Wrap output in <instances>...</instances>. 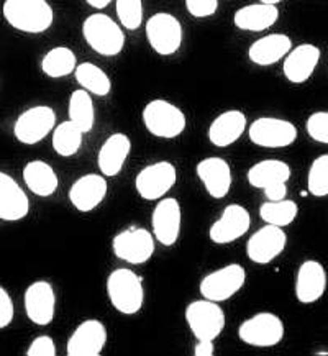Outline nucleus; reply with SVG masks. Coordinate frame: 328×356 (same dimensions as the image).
<instances>
[{
	"mask_svg": "<svg viewBox=\"0 0 328 356\" xmlns=\"http://www.w3.org/2000/svg\"><path fill=\"white\" fill-rule=\"evenodd\" d=\"M2 13L12 29L30 35L44 33L54 22L53 7L48 0H6Z\"/></svg>",
	"mask_w": 328,
	"mask_h": 356,
	"instance_id": "nucleus-1",
	"label": "nucleus"
},
{
	"mask_svg": "<svg viewBox=\"0 0 328 356\" xmlns=\"http://www.w3.org/2000/svg\"><path fill=\"white\" fill-rule=\"evenodd\" d=\"M107 296L113 309L123 316H135L145 304L143 281L131 269L118 268L107 277Z\"/></svg>",
	"mask_w": 328,
	"mask_h": 356,
	"instance_id": "nucleus-2",
	"label": "nucleus"
},
{
	"mask_svg": "<svg viewBox=\"0 0 328 356\" xmlns=\"http://www.w3.org/2000/svg\"><path fill=\"white\" fill-rule=\"evenodd\" d=\"M85 43L102 56L113 58L125 48V33L122 26L106 13H92L82 24Z\"/></svg>",
	"mask_w": 328,
	"mask_h": 356,
	"instance_id": "nucleus-3",
	"label": "nucleus"
},
{
	"mask_svg": "<svg viewBox=\"0 0 328 356\" xmlns=\"http://www.w3.org/2000/svg\"><path fill=\"white\" fill-rule=\"evenodd\" d=\"M141 118L149 134L163 140L177 138L184 134L188 127L184 112L164 99H154L148 102L143 108Z\"/></svg>",
	"mask_w": 328,
	"mask_h": 356,
	"instance_id": "nucleus-4",
	"label": "nucleus"
},
{
	"mask_svg": "<svg viewBox=\"0 0 328 356\" xmlns=\"http://www.w3.org/2000/svg\"><path fill=\"white\" fill-rule=\"evenodd\" d=\"M186 322L199 340H215L225 328V312L213 300H194L186 307Z\"/></svg>",
	"mask_w": 328,
	"mask_h": 356,
	"instance_id": "nucleus-5",
	"label": "nucleus"
},
{
	"mask_svg": "<svg viewBox=\"0 0 328 356\" xmlns=\"http://www.w3.org/2000/svg\"><path fill=\"white\" fill-rule=\"evenodd\" d=\"M284 322L272 312H259L246 318L238 328V337L243 343L256 348H271L284 339Z\"/></svg>",
	"mask_w": 328,
	"mask_h": 356,
	"instance_id": "nucleus-6",
	"label": "nucleus"
},
{
	"mask_svg": "<svg viewBox=\"0 0 328 356\" xmlns=\"http://www.w3.org/2000/svg\"><path fill=\"white\" fill-rule=\"evenodd\" d=\"M245 281V268L238 263H231L205 275L200 281L199 291L204 299L213 300V302H225L241 291Z\"/></svg>",
	"mask_w": 328,
	"mask_h": 356,
	"instance_id": "nucleus-7",
	"label": "nucleus"
},
{
	"mask_svg": "<svg viewBox=\"0 0 328 356\" xmlns=\"http://www.w3.org/2000/svg\"><path fill=\"white\" fill-rule=\"evenodd\" d=\"M56 127V113L48 106H35L22 112L13 125V135L22 145L33 146L43 141Z\"/></svg>",
	"mask_w": 328,
	"mask_h": 356,
	"instance_id": "nucleus-8",
	"label": "nucleus"
},
{
	"mask_svg": "<svg viewBox=\"0 0 328 356\" xmlns=\"http://www.w3.org/2000/svg\"><path fill=\"white\" fill-rule=\"evenodd\" d=\"M113 254L130 264H145L154 254V235L147 228L130 227L112 240Z\"/></svg>",
	"mask_w": 328,
	"mask_h": 356,
	"instance_id": "nucleus-9",
	"label": "nucleus"
},
{
	"mask_svg": "<svg viewBox=\"0 0 328 356\" xmlns=\"http://www.w3.org/2000/svg\"><path fill=\"white\" fill-rule=\"evenodd\" d=\"M248 136L261 148H287L297 140V129L284 118L259 117L249 125Z\"/></svg>",
	"mask_w": 328,
	"mask_h": 356,
	"instance_id": "nucleus-10",
	"label": "nucleus"
},
{
	"mask_svg": "<svg viewBox=\"0 0 328 356\" xmlns=\"http://www.w3.org/2000/svg\"><path fill=\"white\" fill-rule=\"evenodd\" d=\"M147 38L149 47L161 56H171L182 44V25L174 15L166 12L154 13L147 22Z\"/></svg>",
	"mask_w": 328,
	"mask_h": 356,
	"instance_id": "nucleus-11",
	"label": "nucleus"
},
{
	"mask_svg": "<svg viewBox=\"0 0 328 356\" xmlns=\"http://www.w3.org/2000/svg\"><path fill=\"white\" fill-rule=\"evenodd\" d=\"M177 170L170 161H156L148 164L138 172L135 179L136 193L145 200L163 199L174 187Z\"/></svg>",
	"mask_w": 328,
	"mask_h": 356,
	"instance_id": "nucleus-12",
	"label": "nucleus"
},
{
	"mask_svg": "<svg viewBox=\"0 0 328 356\" xmlns=\"http://www.w3.org/2000/svg\"><path fill=\"white\" fill-rule=\"evenodd\" d=\"M24 304L30 322L40 327L49 325L56 314V294L51 282L44 280L31 282L25 291Z\"/></svg>",
	"mask_w": 328,
	"mask_h": 356,
	"instance_id": "nucleus-13",
	"label": "nucleus"
},
{
	"mask_svg": "<svg viewBox=\"0 0 328 356\" xmlns=\"http://www.w3.org/2000/svg\"><path fill=\"white\" fill-rule=\"evenodd\" d=\"M287 245V235L281 227L266 223L246 243V254L256 264H270L279 257Z\"/></svg>",
	"mask_w": 328,
	"mask_h": 356,
	"instance_id": "nucleus-14",
	"label": "nucleus"
},
{
	"mask_svg": "<svg viewBox=\"0 0 328 356\" xmlns=\"http://www.w3.org/2000/svg\"><path fill=\"white\" fill-rule=\"evenodd\" d=\"M252 225V217L243 205L230 204L223 209L220 218L212 223L208 238L217 245H229L240 240Z\"/></svg>",
	"mask_w": 328,
	"mask_h": 356,
	"instance_id": "nucleus-15",
	"label": "nucleus"
},
{
	"mask_svg": "<svg viewBox=\"0 0 328 356\" xmlns=\"http://www.w3.org/2000/svg\"><path fill=\"white\" fill-rule=\"evenodd\" d=\"M107 328L97 318L81 322L66 345L69 356H99L106 348Z\"/></svg>",
	"mask_w": 328,
	"mask_h": 356,
	"instance_id": "nucleus-16",
	"label": "nucleus"
},
{
	"mask_svg": "<svg viewBox=\"0 0 328 356\" xmlns=\"http://www.w3.org/2000/svg\"><path fill=\"white\" fill-rule=\"evenodd\" d=\"M181 223L182 212L177 199L166 197L159 200L151 216L154 240L164 246H172L181 235Z\"/></svg>",
	"mask_w": 328,
	"mask_h": 356,
	"instance_id": "nucleus-17",
	"label": "nucleus"
},
{
	"mask_svg": "<svg viewBox=\"0 0 328 356\" xmlns=\"http://www.w3.org/2000/svg\"><path fill=\"white\" fill-rule=\"evenodd\" d=\"M197 177L202 182L207 194L213 199H223L230 193L233 176L230 164L218 156L205 158L195 166Z\"/></svg>",
	"mask_w": 328,
	"mask_h": 356,
	"instance_id": "nucleus-18",
	"label": "nucleus"
},
{
	"mask_svg": "<svg viewBox=\"0 0 328 356\" xmlns=\"http://www.w3.org/2000/svg\"><path fill=\"white\" fill-rule=\"evenodd\" d=\"M108 193V184L104 175L81 176L69 189L72 207L82 213L92 212L104 202Z\"/></svg>",
	"mask_w": 328,
	"mask_h": 356,
	"instance_id": "nucleus-19",
	"label": "nucleus"
},
{
	"mask_svg": "<svg viewBox=\"0 0 328 356\" xmlns=\"http://www.w3.org/2000/svg\"><path fill=\"white\" fill-rule=\"evenodd\" d=\"M327 289V271L322 263L307 259L300 264L295 276V298L300 304H313Z\"/></svg>",
	"mask_w": 328,
	"mask_h": 356,
	"instance_id": "nucleus-20",
	"label": "nucleus"
},
{
	"mask_svg": "<svg viewBox=\"0 0 328 356\" xmlns=\"http://www.w3.org/2000/svg\"><path fill=\"white\" fill-rule=\"evenodd\" d=\"M320 61V49L315 44L302 43L287 53L282 63V74L293 84L309 81Z\"/></svg>",
	"mask_w": 328,
	"mask_h": 356,
	"instance_id": "nucleus-21",
	"label": "nucleus"
},
{
	"mask_svg": "<svg viewBox=\"0 0 328 356\" xmlns=\"http://www.w3.org/2000/svg\"><path fill=\"white\" fill-rule=\"evenodd\" d=\"M30 212V199L10 175L0 171V220H24Z\"/></svg>",
	"mask_w": 328,
	"mask_h": 356,
	"instance_id": "nucleus-22",
	"label": "nucleus"
},
{
	"mask_svg": "<svg viewBox=\"0 0 328 356\" xmlns=\"http://www.w3.org/2000/svg\"><path fill=\"white\" fill-rule=\"evenodd\" d=\"M131 152V140L125 134H113L104 141L97 154L99 171L106 177H115L125 166Z\"/></svg>",
	"mask_w": 328,
	"mask_h": 356,
	"instance_id": "nucleus-23",
	"label": "nucleus"
},
{
	"mask_svg": "<svg viewBox=\"0 0 328 356\" xmlns=\"http://www.w3.org/2000/svg\"><path fill=\"white\" fill-rule=\"evenodd\" d=\"M246 130V117L241 111H227L213 118L208 127V140L217 148H227L236 143Z\"/></svg>",
	"mask_w": 328,
	"mask_h": 356,
	"instance_id": "nucleus-24",
	"label": "nucleus"
},
{
	"mask_svg": "<svg viewBox=\"0 0 328 356\" xmlns=\"http://www.w3.org/2000/svg\"><path fill=\"white\" fill-rule=\"evenodd\" d=\"M293 49V40L284 33H271L254 41L248 49V58L256 66H272Z\"/></svg>",
	"mask_w": 328,
	"mask_h": 356,
	"instance_id": "nucleus-25",
	"label": "nucleus"
},
{
	"mask_svg": "<svg viewBox=\"0 0 328 356\" xmlns=\"http://www.w3.org/2000/svg\"><path fill=\"white\" fill-rule=\"evenodd\" d=\"M22 176H24V182L30 193L38 197H49L58 191L59 177L51 164L47 161L33 159V161L26 163Z\"/></svg>",
	"mask_w": 328,
	"mask_h": 356,
	"instance_id": "nucleus-26",
	"label": "nucleus"
},
{
	"mask_svg": "<svg viewBox=\"0 0 328 356\" xmlns=\"http://www.w3.org/2000/svg\"><path fill=\"white\" fill-rule=\"evenodd\" d=\"M279 18V8L270 3H252L238 8L233 15L236 29L245 31H263L271 29Z\"/></svg>",
	"mask_w": 328,
	"mask_h": 356,
	"instance_id": "nucleus-27",
	"label": "nucleus"
},
{
	"mask_svg": "<svg viewBox=\"0 0 328 356\" xmlns=\"http://www.w3.org/2000/svg\"><path fill=\"white\" fill-rule=\"evenodd\" d=\"M246 177L249 186L264 191L266 187L286 184L290 179V166L281 159H263L249 168Z\"/></svg>",
	"mask_w": 328,
	"mask_h": 356,
	"instance_id": "nucleus-28",
	"label": "nucleus"
},
{
	"mask_svg": "<svg viewBox=\"0 0 328 356\" xmlns=\"http://www.w3.org/2000/svg\"><path fill=\"white\" fill-rule=\"evenodd\" d=\"M67 115H69V120L84 135L92 131L95 123V108L94 100L88 90L77 89L71 94L69 106H67Z\"/></svg>",
	"mask_w": 328,
	"mask_h": 356,
	"instance_id": "nucleus-29",
	"label": "nucleus"
},
{
	"mask_svg": "<svg viewBox=\"0 0 328 356\" xmlns=\"http://www.w3.org/2000/svg\"><path fill=\"white\" fill-rule=\"evenodd\" d=\"M77 84L81 89L88 90L89 94L97 95V97H106L112 90V81L106 71H102L94 63H81L74 71Z\"/></svg>",
	"mask_w": 328,
	"mask_h": 356,
	"instance_id": "nucleus-30",
	"label": "nucleus"
},
{
	"mask_svg": "<svg viewBox=\"0 0 328 356\" xmlns=\"http://www.w3.org/2000/svg\"><path fill=\"white\" fill-rule=\"evenodd\" d=\"M77 67V58L72 49L66 47H56L44 54L41 59V71L51 79H61L72 74Z\"/></svg>",
	"mask_w": 328,
	"mask_h": 356,
	"instance_id": "nucleus-31",
	"label": "nucleus"
},
{
	"mask_svg": "<svg viewBox=\"0 0 328 356\" xmlns=\"http://www.w3.org/2000/svg\"><path fill=\"white\" fill-rule=\"evenodd\" d=\"M84 140V134L71 120H66L54 127L53 149L63 158H71L79 152Z\"/></svg>",
	"mask_w": 328,
	"mask_h": 356,
	"instance_id": "nucleus-32",
	"label": "nucleus"
},
{
	"mask_svg": "<svg viewBox=\"0 0 328 356\" xmlns=\"http://www.w3.org/2000/svg\"><path fill=\"white\" fill-rule=\"evenodd\" d=\"M299 207L294 200H268L259 207V217L264 223L284 228L297 218Z\"/></svg>",
	"mask_w": 328,
	"mask_h": 356,
	"instance_id": "nucleus-33",
	"label": "nucleus"
},
{
	"mask_svg": "<svg viewBox=\"0 0 328 356\" xmlns=\"http://www.w3.org/2000/svg\"><path fill=\"white\" fill-rule=\"evenodd\" d=\"M307 189L313 197L328 195V154H320L309 168Z\"/></svg>",
	"mask_w": 328,
	"mask_h": 356,
	"instance_id": "nucleus-34",
	"label": "nucleus"
},
{
	"mask_svg": "<svg viewBox=\"0 0 328 356\" xmlns=\"http://www.w3.org/2000/svg\"><path fill=\"white\" fill-rule=\"evenodd\" d=\"M115 12L123 29L133 31L141 26V22H143L141 0H115Z\"/></svg>",
	"mask_w": 328,
	"mask_h": 356,
	"instance_id": "nucleus-35",
	"label": "nucleus"
},
{
	"mask_svg": "<svg viewBox=\"0 0 328 356\" xmlns=\"http://www.w3.org/2000/svg\"><path fill=\"white\" fill-rule=\"evenodd\" d=\"M305 130L317 143L328 145V112H315L305 122Z\"/></svg>",
	"mask_w": 328,
	"mask_h": 356,
	"instance_id": "nucleus-36",
	"label": "nucleus"
},
{
	"mask_svg": "<svg viewBox=\"0 0 328 356\" xmlns=\"http://www.w3.org/2000/svg\"><path fill=\"white\" fill-rule=\"evenodd\" d=\"M56 345L49 335H40L31 340L26 355L28 356H56Z\"/></svg>",
	"mask_w": 328,
	"mask_h": 356,
	"instance_id": "nucleus-37",
	"label": "nucleus"
},
{
	"mask_svg": "<svg viewBox=\"0 0 328 356\" xmlns=\"http://www.w3.org/2000/svg\"><path fill=\"white\" fill-rule=\"evenodd\" d=\"M186 8L195 18H207L217 12L218 0H186Z\"/></svg>",
	"mask_w": 328,
	"mask_h": 356,
	"instance_id": "nucleus-38",
	"label": "nucleus"
},
{
	"mask_svg": "<svg viewBox=\"0 0 328 356\" xmlns=\"http://www.w3.org/2000/svg\"><path fill=\"white\" fill-rule=\"evenodd\" d=\"M13 317H15L13 300L6 287L0 286V330H3V328L10 325Z\"/></svg>",
	"mask_w": 328,
	"mask_h": 356,
	"instance_id": "nucleus-39",
	"label": "nucleus"
},
{
	"mask_svg": "<svg viewBox=\"0 0 328 356\" xmlns=\"http://www.w3.org/2000/svg\"><path fill=\"white\" fill-rule=\"evenodd\" d=\"M264 195L268 200H282L287 195V186L286 184H276L264 189Z\"/></svg>",
	"mask_w": 328,
	"mask_h": 356,
	"instance_id": "nucleus-40",
	"label": "nucleus"
},
{
	"mask_svg": "<svg viewBox=\"0 0 328 356\" xmlns=\"http://www.w3.org/2000/svg\"><path fill=\"white\" fill-rule=\"evenodd\" d=\"M213 353H215V346H213L212 340H199V343L194 348L195 356H212Z\"/></svg>",
	"mask_w": 328,
	"mask_h": 356,
	"instance_id": "nucleus-41",
	"label": "nucleus"
},
{
	"mask_svg": "<svg viewBox=\"0 0 328 356\" xmlns=\"http://www.w3.org/2000/svg\"><path fill=\"white\" fill-rule=\"evenodd\" d=\"M85 2H88L92 8H97V10H100V8H106L108 3L112 2V0H85Z\"/></svg>",
	"mask_w": 328,
	"mask_h": 356,
	"instance_id": "nucleus-42",
	"label": "nucleus"
},
{
	"mask_svg": "<svg viewBox=\"0 0 328 356\" xmlns=\"http://www.w3.org/2000/svg\"><path fill=\"white\" fill-rule=\"evenodd\" d=\"M261 3H270V6H277V3L282 2V0H259Z\"/></svg>",
	"mask_w": 328,
	"mask_h": 356,
	"instance_id": "nucleus-43",
	"label": "nucleus"
}]
</instances>
